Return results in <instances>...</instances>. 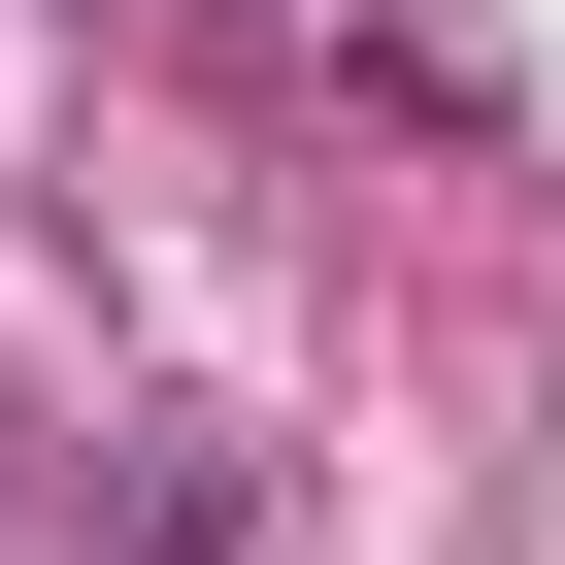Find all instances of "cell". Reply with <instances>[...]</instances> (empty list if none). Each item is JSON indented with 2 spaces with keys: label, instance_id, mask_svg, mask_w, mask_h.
<instances>
[{
  "label": "cell",
  "instance_id": "6da1fadb",
  "mask_svg": "<svg viewBox=\"0 0 565 565\" xmlns=\"http://www.w3.org/2000/svg\"><path fill=\"white\" fill-rule=\"evenodd\" d=\"M266 499H300V466H266L233 399H167V433L100 466V532H134V565H266Z\"/></svg>",
  "mask_w": 565,
  "mask_h": 565
}]
</instances>
